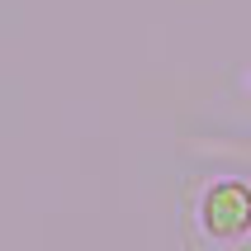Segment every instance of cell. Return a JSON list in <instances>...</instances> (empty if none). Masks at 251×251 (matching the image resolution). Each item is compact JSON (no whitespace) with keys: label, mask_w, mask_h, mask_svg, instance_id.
<instances>
[{"label":"cell","mask_w":251,"mask_h":251,"mask_svg":"<svg viewBox=\"0 0 251 251\" xmlns=\"http://www.w3.org/2000/svg\"><path fill=\"white\" fill-rule=\"evenodd\" d=\"M199 223L218 242H237L251 232V185L242 180H218L199 199Z\"/></svg>","instance_id":"obj_1"}]
</instances>
